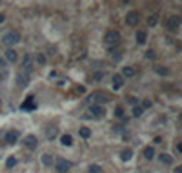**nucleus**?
<instances>
[{
  "label": "nucleus",
  "mask_w": 182,
  "mask_h": 173,
  "mask_svg": "<svg viewBox=\"0 0 182 173\" xmlns=\"http://www.w3.org/2000/svg\"><path fill=\"white\" fill-rule=\"evenodd\" d=\"M2 42H4L6 46H13V44H18V42H20V35H18L17 31H9V33H6V35L2 37Z\"/></svg>",
  "instance_id": "nucleus-1"
},
{
  "label": "nucleus",
  "mask_w": 182,
  "mask_h": 173,
  "mask_svg": "<svg viewBox=\"0 0 182 173\" xmlns=\"http://www.w3.org/2000/svg\"><path fill=\"white\" fill-rule=\"evenodd\" d=\"M119 40H120V33L119 31H107L106 33V44L109 46V47H113V46H117L119 44Z\"/></svg>",
  "instance_id": "nucleus-2"
},
{
  "label": "nucleus",
  "mask_w": 182,
  "mask_h": 173,
  "mask_svg": "<svg viewBox=\"0 0 182 173\" xmlns=\"http://www.w3.org/2000/svg\"><path fill=\"white\" fill-rule=\"evenodd\" d=\"M55 168H57V171L59 173H67L69 171V168H71V162L66 160V159H59L57 164H55Z\"/></svg>",
  "instance_id": "nucleus-3"
},
{
  "label": "nucleus",
  "mask_w": 182,
  "mask_h": 173,
  "mask_svg": "<svg viewBox=\"0 0 182 173\" xmlns=\"http://www.w3.org/2000/svg\"><path fill=\"white\" fill-rule=\"evenodd\" d=\"M22 142H24V146H26V148H29V150H35V148H37V144H38V140H37V137H35V135H27Z\"/></svg>",
  "instance_id": "nucleus-4"
},
{
  "label": "nucleus",
  "mask_w": 182,
  "mask_h": 173,
  "mask_svg": "<svg viewBox=\"0 0 182 173\" xmlns=\"http://www.w3.org/2000/svg\"><path fill=\"white\" fill-rule=\"evenodd\" d=\"M126 24H127V26H137V24H139V13H137V11H129V13L126 15Z\"/></svg>",
  "instance_id": "nucleus-5"
},
{
  "label": "nucleus",
  "mask_w": 182,
  "mask_h": 173,
  "mask_svg": "<svg viewBox=\"0 0 182 173\" xmlns=\"http://www.w3.org/2000/svg\"><path fill=\"white\" fill-rule=\"evenodd\" d=\"M33 71V58H31V55H26L24 57V73H31Z\"/></svg>",
  "instance_id": "nucleus-6"
},
{
  "label": "nucleus",
  "mask_w": 182,
  "mask_h": 173,
  "mask_svg": "<svg viewBox=\"0 0 182 173\" xmlns=\"http://www.w3.org/2000/svg\"><path fill=\"white\" fill-rule=\"evenodd\" d=\"M4 140H6L7 144H17V140H18V133H17V131H7V133L4 135Z\"/></svg>",
  "instance_id": "nucleus-7"
},
{
  "label": "nucleus",
  "mask_w": 182,
  "mask_h": 173,
  "mask_svg": "<svg viewBox=\"0 0 182 173\" xmlns=\"http://www.w3.org/2000/svg\"><path fill=\"white\" fill-rule=\"evenodd\" d=\"M35 108H37V104L33 102V97H27L26 102L22 104V111H29V109H35Z\"/></svg>",
  "instance_id": "nucleus-8"
},
{
  "label": "nucleus",
  "mask_w": 182,
  "mask_h": 173,
  "mask_svg": "<svg viewBox=\"0 0 182 173\" xmlns=\"http://www.w3.org/2000/svg\"><path fill=\"white\" fill-rule=\"evenodd\" d=\"M17 82H18V86H22V88H24V86H27V84H29V75H27V73H24V71H20V73H18V77H17Z\"/></svg>",
  "instance_id": "nucleus-9"
},
{
  "label": "nucleus",
  "mask_w": 182,
  "mask_h": 173,
  "mask_svg": "<svg viewBox=\"0 0 182 173\" xmlns=\"http://www.w3.org/2000/svg\"><path fill=\"white\" fill-rule=\"evenodd\" d=\"M180 22H182V19H180V17H171V19L168 20V26H169L171 29H177Z\"/></svg>",
  "instance_id": "nucleus-10"
},
{
  "label": "nucleus",
  "mask_w": 182,
  "mask_h": 173,
  "mask_svg": "<svg viewBox=\"0 0 182 173\" xmlns=\"http://www.w3.org/2000/svg\"><path fill=\"white\" fill-rule=\"evenodd\" d=\"M6 58H7L9 62H17V60H18V55H17L15 49H7V51H6Z\"/></svg>",
  "instance_id": "nucleus-11"
},
{
  "label": "nucleus",
  "mask_w": 182,
  "mask_h": 173,
  "mask_svg": "<svg viewBox=\"0 0 182 173\" xmlns=\"http://www.w3.org/2000/svg\"><path fill=\"white\" fill-rule=\"evenodd\" d=\"M91 115L93 117H102L104 115V108H102V106H91Z\"/></svg>",
  "instance_id": "nucleus-12"
},
{
  "label": "nucleus",
  "mask_w": 182,
  "mask_h": 173,
  "mask_svg": "<svg viewBox=\"0 0 182 173\" xmlns=\"http://www.w3.org/2000/svg\"><path fill=\"white\" fill-rule=\"evenodd\" d=\"M122 84H124L122 75H115V77H113V88H115V89H119V88H122Z\"/></svg>",
  "instance_id": "nucleus-13"
},
{
  "label": "nucleus",
  "mask_w": 182,
  "mask_h": 173,
  "mask_svg": "<svg viewBox=\"0 0 182 173\" xmlns=\"http://www.w3.org/2000/svg\"><path fill=\"white\" fill-rule=\"evenodd\" d=\"M144 157H146L148 160H151V159L155 157V150H153V146H148V148H144Z\"/></svg>",
  "instance_id": "nucleus-14"
},
{
  "label": "nucleus",
  "mask_w": 182,
  "mask_h": 173,
  "mask_svg": "<svg viewBox=\"0 0 182 173\" xmlns=\"http://www.w3.org/2000/svg\"><path fill=\"white\" fill-rule=\"evenodd\" d=\"M42 164H44V166H51V164H53V157L49 153H44L42 155Z\"/></svg>",
  "instance_id": "nucleus-15"
},
{
  "label": "nucleus",
  "mask_w": 182,
  "mask_h": 173,
  "mask_svg": "<svg viewBox=\"0 0 182 173\" xmlns=\"http://www.w3.org/2000/svg\"><path fill=\"white\" fill-rule=\"evenodd\" d=\"M146 40H148L146 31H137V42H139V44H146Z\"/></svg>",
  "instance_id": "nucleus-16"
},
{
  "label": "nucleus",
  "mask_w": 182,
  "mask_h": 173,
  "mask_svg": "<svg viewBox=\"0 0 182 173\" xmlns=\"http://www.w3.org/2000/svg\"><path fill=\"white\" fill-rule=\"evenodd\" d=\"M60 142L64 144V146H71V144H73V138H71V135H62Z\"/></svg>",
  "instance_id": "nucleus-17"
},
{
  "label": "nucleus",
  "mask_w": 182,
  "mask_h": 173,
  "mask_svg": "<svg viewBox=\"0 0 182 173\" xmlns=\"http://www.w3.org/2000/svg\"><path fill=\"white\" fill-rule=\"evenodd\" d=\"M79 135H80L82 138H89V137H91V130H89V128H80V130H79Z\"/></svg>",
  "instance_id": "nucleus-18"
},
{
  "label": "nucleus",
  "mask_w": 182,
  "mask_h": 173,
  "mask_svg": "<svg viewBox=\"0 0 182 173\" xmlns=\"http://www.w3.org/2000/svg\"><path fill=\"white\" fill-rule=\"evenodd\" d=\"M133 75H135V68H131V66L124 68V73H122V78H124V77H133Z\"/></svg>",
  "instance_id": "nucleus-19"
},
{
  "label": "nucleus",
  "mask_w": 182,
  "mask_h": 173,
  "mask_svg": "<svg viewBox=\"0 0 182 173\" xmlns=\"http://www.w3.org/2000/svg\"><path fill=\"white\" fill-rule=\"evenodd\" d=\"M131 155H133L131 150H124V151L120 153V159H122V160H129V159H131Z\"/></svg>",
  "instance_id": "nucleus-20"
},
{
  "label": "nucleus",
  "mask_w": 182,
  "mask_h": 173,
  "mask_svg": "<svg viewBox=\"0 0 182 173\" xmlns=\"http://www.w3.org/2000/svg\"><path fill=\"white\" fill-rule=\"evenodd\" d=\"M46 135H47V138H55V137L59 135V131H57V128H49V130L46 131Z\"/></svg>",
  "instance_id": "nucleus-21"
},
{
  "label": "nucleus",
  "mask_w": 182,
  "mask_h": 173,
  "mask_svg": "<svg viewBox=\"0 0 182 173\" xmlns=\"http://www.w3.org/2000/svg\"><path fill=\"white\" fill-rule=\"evenodd\" d=\"M6 166H7V168H15V166H17V159H15V157H9V159L6 160Z\"/></svg>",
  "instance_id": "nucleus-22"
},
{
  "label": "nucleus",
  "mask_w": 182,
  "mask_h": 173,
  "mask_svg": "<svg viewBox=\"0 0 182 173\" xmlns=\"http://www.w3.org/2000/svg\"><path fill=\"white\" fill-rule=\"evenodd\" d=\"M160 160L162 162H164V164H171V162H173V159H171V157H169V155H160Z\"/></svg>",
  "instance_id": "nucleus-23"
},
{
  "label": "nucleus",
  "mask_w": 182,
  "mask_h": 173,
  "mask_svg": "<svg viewBox=\"0 0 182 173\" xmlns=\"http://www.w3.org/2000/svg\"><path fill=\"white\" fill-rule=\"evenodd\" d=\"M142 113H144V108H140V106H135L133 108V115L135 117H140Z\"/></svg>",
  "instance_id": "nucleus-24"
},
{
  "label": "nucleus",
  "mask_w": 182,
  "mask_h": 173,
  "mask_svg": "<svg viewBox=\"0 0 182 173\" xmlns=\"http://www.w3.org/2000/svg\"><path fill=\"white\" fill-rule=\"evenodd\" d=\"M89 173H100V166L99 164H91L89 166Z\"/></svg>",
  "instance_id": "nucleus-25"
},
{
  "label": "nucleus",
  "mask_w": 182,
  "mask_h": 173,
  "mask_svg": "<svg viewBox=\"0 0 182 173\" xmlns=\"http://www.w3.org/2000/svg\"><path fill=\"white\" fill-rule=\"evenodd\" d=\"M148 24H149V26H155V24H157V15L149 17V19H148Z\"/></svg>",
  "instance_id": "nucleus-26"
},
{
  "label": "nucleus",
  "mask_w": 182,
  "mask_h": 173,
  "mask_svg": "<svg viewBox=\"0 0 182 173\" xmlns=\"http://www.w3.org/2000/svg\"><path fill=\"white\" fill-rule=\"evenodd\" d=\"M37 62H38V64H44V62H46V57H44L42 53H38V55H37Z\"/></svg>",
  "instance_id": "nucleus-27"
},
{
  "label": "nucleus",
  "mask_w": 182,
  "mask_h": 173,
  "mask_svg": "<svg viewBox=\"0 0 182 173\" xmlns=\"http://www.w3.org/2000/svg\"><path fill=\"white\" fill-rule=\"evenodd\" d=\"M157 73H159V75H168V69H166V68H157Z\"/></svg>",
  "instance_id": "nucleus-28"
},
{
  "label": "nucleus",
  "mask_w": 182,
  "mask_h": 173,
  "mask_svg": "<svg viewBox=\"0 0 182 173\" xmlns=\"http://www.w3.org/2000/svg\"><path fill=\"white\" fill-rule=\"evenodd\" d=\"M115 115H117V117H122V115H124V109H122L120 106H117V109H115Z\"/></svg>",
  "instance_id": "nucleus-29"
},
{
  "label": "nucleus",
  "mask_w": 182,
  "mask_h": 173,
  "mask_svg": "<svg viewBox=\"0 0 182 173\" xmlns=\"http://www.w3.org/2000/svg\"><path fill=\"white\" fill-rule=\"evenodd\" d=\"M146 58H155V53L149 49V51H146Z\"/></svg>",
  "instance_id": "nucleus-30"
},
{
  "label": "nucleus",
  "mask_w": 182,
  "mask_h": 173,
  "mask_svg": "<svg viewBox=\"0 0 182 173\" xmlns=\"http://www.w3.org/2000/svg\"><path fill=\"white\" fill-rule=\"evenodd\" d=\"M151 106V100H144V108H149Z\"/></svg>",
  "instance_id": "nucleus-31"
},
{
  "label": "nucleus",
  "mask_w": 182,
  "mask_h": 173,
  "mask_svg": "<svg viewBox=\"0 0 182 173\" xmlns=\"http://www.w3.org/2000/svg\"><path fill=\"white\" fill-rule=\"evenodd\" d=\"M4 20H6V17H4V15H2V13H0V24H2V22H4Z\"/></svg>",
  "instance_id": "nucleus-32"
},
{
  "label": "nucleus",
  "mask_w": 182,
  "mask_h": 173,
  "mask_svg": "<svg viewBox=\"0 0 182 173\" xmlns=\"http://www.w3.org/2000/svg\"><path fill=\"white\" fill-rule=\"evenodd\" d=\"M0 68H4V60L2 58H0Z\"/></svg>",
  "instance_id": "nucleus-33"
},
{
  "label": "nucleus",
  "mask_w": 182,
  "mask_h": 173,
  "mask_svg": "<svg viewBox=\"0 0 182 173\" xmlns=\"http://www.w3.org/2000/svg\"><path fill=\"white\" fill-rule=\"evenodd\" d=\"M0 80H2V75H0Z\"/></svg>",
  "instance_id": "nucleus-34"
}]
</instances>
